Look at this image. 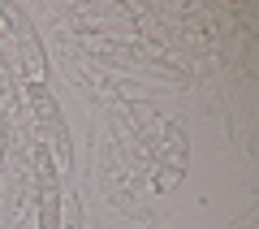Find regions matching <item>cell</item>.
Listing matches in <instances>:
<instances>
[{
  "instance_id": "3",
  "label": "cell",
  "mask_w": 259,
  "mask_h": 229,
  "mask_svg": "<svg viewBox=\"0 0 259 229\" xmlns=\"http://www.w3.org/2000/svg\"><path fill=\"white\" fill-rule=\"evenodd\" d=\"M156 169L164 173L156 182V190H173L177 177L190 169V138L182 134L177 121H168V130H164V143H160V151H156Z\"/></svg>"
},
{
  "instance_id": "1",
  "label": "cell",
  "mask_w": 259,
  "mask_h": 229,
  "mask_svg": "<svg viewBox=\"0 0 259 229\" xmlns=\"http://www.w3.org/2000/svg\"><path fill=\"white\" fill-rule=\"evenodd\" d=\"M26 95H30V112H35L39 130H44V147L48 151L56 147V169H69L74 147H69V130H65V117H61V108H56V95L48 91L44 83H26Z\"/></svg>"
},
{
  "instance_id": "2",
  "label": "cell",
  "mask_w": 259,
  "mask_h": 229,
  "mask_svg": "<svg viewBox=\"0 0 259 229\" xmlns=\"http://www.w3.org/2000/svg\"><path fill=\"white\" fill-rule=\"evenodd\" d=\"M35 208H39V229H61V169L52 151H35Z\"/></svg>"
}]
</instances>
